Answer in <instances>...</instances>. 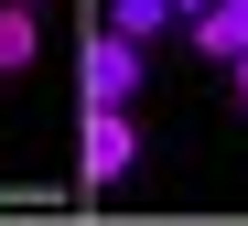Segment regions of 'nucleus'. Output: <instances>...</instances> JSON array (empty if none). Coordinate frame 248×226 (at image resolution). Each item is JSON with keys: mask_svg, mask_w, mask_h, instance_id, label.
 <instances>
[{"mask_svg": "<svg viewBox=\"0 0 248 226\" xmlns=\"http://www.w3.org/2000/svg\"><path fill=\"white\" fill-rule=\"evenodd\" d=\"M194 54H216V65L248 54V0H205L194 11Z\"/></svg>", "mask_w": 248, "mask_h": 226, "instance_id": "nucleus-3", "label": "nucleus"}, {"mask_svg": "<svg viewBox=\"0 0 248 226\" xmlns=\"http://www.w3.org/2000/svg\"><path fill=\"white\" fill-rule=\"evenodd\" d=\"M76 86H87V108H130V97H140V43H130V32H87Z\"/></svg>", "mask_w": 248, "mask_h": 226, "instance_id": "nucleus-1", "label": "nucleus"}, {"mask_svg": "<svg viewBox=\"0 0 248 226\" xmlns=\"http://www.w3.org/2000/svg\"><path fill=\"white\" fill-rule=\"evenodd\" d=\"M130 162H140V129H130V108H87V140H76V172H87V194H108Z\"/></svg>", "mask_w": 248, "mask_h": 226, "instance_id": "nucleus-2", "label": "nucleus"}, {"mask_svg": "<svg viewBox=\"0 0 248 226\" xmlns=\"http://www.w3.org/2000/svg\"><path fill=\"white\" fill-rule=\"evenodd\" d=\"M194 11H205V0H173V22H194Z\"/></svg>", "mask_w": 248, "mask_h": 226, "instance_id": "nucleus-6", "label": "nucleus"}, {"mask_svg": "<svg viewBox=\"0 0 248 226\" xmlns=\"http://www.w3.org/2000/svg\"><path fill=\"white\" fill-rule=\"evenodd\" d=\"M44 54V32H32V0H0V75H22Z\"/></svg>", "mask_w": 248, "mask_h": 226, "instance_id": "nucleus-4", "label": "nucleus"}, {"mask_svg": "<svg viewBox=\"0 0 248 226\" xmlns=\"http://www.w3.org/2000/svg\"><path fill=\"white\" fill-rule=\"evenodd\" d=\"M237 97H248V54H237Z\"/></svg>", "mask_w": 248, "mask_h": 226, "instance_id": "nucleus-7", "label": "nucleus"}, {"mask_svg": "<svg viewBox=\"0 0 248 226\" xmlns=\"http://www.w3.org/2000/svg\"><path fill=\"white\" fill-rule=\"evenodd\" d=\"M162 22H173V0H108V32H130V43H151Z\"/></svg>", "mask_w": 248, "mask_h": 226, "instance_id": "nucleus-5", "label": "nucleus"}]
</instances>
